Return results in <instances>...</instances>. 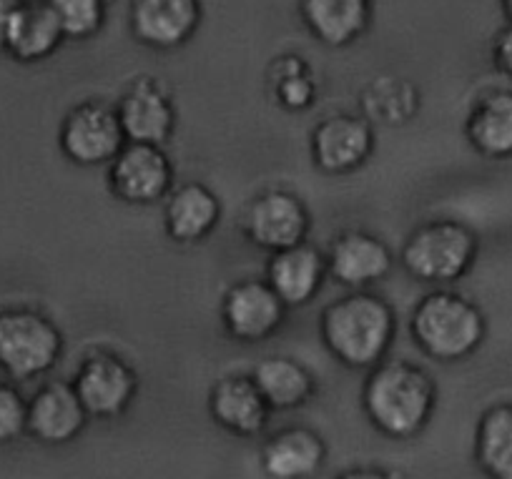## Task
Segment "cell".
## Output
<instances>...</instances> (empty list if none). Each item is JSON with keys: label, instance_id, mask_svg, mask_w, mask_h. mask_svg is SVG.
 Segmentation results:
<instances>
[{"label": "cell", "instance_id": "27", "mask_svg": "<svg viewBox=\"0 0 512 479\" xmlns=\"http://www.w3.org/2000/svg\"><path fill=\"white\" fill-rule=\"evenodd\" d=\"M274 71H277L274 93H277L279 103L284 108L304 111V108L312 106L314 96H317V86H314L302 58H282V61H277Z\"/></svg>", "mask_w": 512, "mask_h": 479}, {"label": "cell", "instance_id": "31", "mask_svg": "<svg viewBox=\"0 0 512 479\" xmlns=\"http://www.w3.org/2000/svg\"><path fill=\"white\" fill-rule=\"evenodd\" d=\"M502 8H505V16L512 21V0H502Z\"/></svg>", "mask_w": 512, "mask_h": 479}, {"label": "cell", "instance_id": "2", "mask_svg": "<svg viewBox=\"0 0 512 479\" xmlns=\"http://www.w3.org/2000/svg\"><path fill=\"white\" fill-rule=\"evenodd\" d=\"M395 311L379 296L349 294L322 314V339L337 362L349 369L374 367L395 339Z\"/></svg>", "mask_w": 512, "mask_h": 479}, {"label": "cell", "instance_id": "26", "mask_svg": "<svg viewBox=\"0 0 512 479\" xmlns=\"http://www.w3.org/2000/svg\"><path fill=\"white\" fill-rule=\"evenodd\" d=\"M51 11L56 13L66 38H91L101 31L106 21L108 0H46Z\"/></svg>", "mask_w": 512, "mask_h": 479}, {"label": "cell", "instance_id": "29", "mask_svg": "<svg viewBox=\"0 0 512 479\" xmlns=\"http://www.w3.org/2000/svg\"><path fill=\"white\" fill-rule=\"evenodd\" d=\"M492 61H495L497 71L512 78V23L497 36L495 48H492Z\"/></svg>", "mask_w": 512, "mask_h": 479}, {"label": "cell", "instance_id": "4", "mask_svg": "<svg viewBox=\"0 0 512 479\" xmlns=\"http://www.w3.org/2000/svg\"><path fill=\"white\" fill-rule=\"evenodd\" d=\"M63 337L48 316L33 309L0 311V369L26 382L46 374L58 362Z\"/></svg>", "mask_w": 512, "mask_h": 479}, {"label": "cell", "instance_id": "15", "mask_svg": "<svg viewBox=\"0 0 512 479\" xmlns=\"http://www.w3.org/2000/svg\"><path fill=\"white\" fill-rule=\"evenodd\" d=\"M329 274L349 289H364L384 279L392 269V254L377 236L364 231H347L334 239L329 251Z\"/></svg>", "mask_w": 512, "mask_h": 479}, {"label": "cell", "instance_id": "13", "mask_svg": "<svg viewBox=\"0 0 512 479\" xmlns=\"http://www.w3.org/2000/svg\"><path fill=\"white\" fill-rule=\"evenodd\" d=\"M86 417L88 412L73 384H46L28 402V432L43 444L71 442L81 434Z\"/></svg>", "mask_w": 512, "mask_h": 479}, {"label": "cell", "instance_id": "21", "mask_svg": "<svg viewBox=\"0 0 512 479\" xmlns=\"http://www.w3.org/2000/svg\"><path fill=\"white\" fill-rule=\"evenodd\" d=\"M221 216L219 199L204 184H186L166 204V231L179 244H196L216 229Z\"/></svg>", "mask_w": 512, "mask_h": 479}, {"label": "cell", "instance_id": "12", "mask_svg": "<svg viewBox=\"0 0 512 479\" xmlns=\"http://www.w3.org/2000/svg\"><path fill=\"white\" fill-rule=\"evenodd\" d=\"M201 23L199 0H134L131 31L144 46L171 51L189 41Z\"/></svg>", "mask_w": 512, "mask_h": 479}, {"label": "cell", "instance_id": "9", "mask_svg": "<svg viewBox=\"0 0 512 479\" xmlns=\"http://www.w3.org/2000/svg\"><path fill=\"white\" fill-rule=\"evenodd\" d=\"M73 389L91 417L111 419L126 412L136 397L139 379L123 359L113 354H93L78 369Z\"/></svg>", "mask_w": 512, "mask_h": 479}, {"label": "cell", "instance_id": "8", "mask_svg": "<svg viewBox=\"0 0 512 479\" xmlns=\"http://www.w3.org/2000/svg\"><path fill=\"white\" fill-rule=\"evenodd\" d=\"M284 304L269 281H239L231 286L221 304L224 327L236 342H262L284 322Z\"/></svg>", "mask_w": 512, "mask_h": 479}, {"label": "cell", "instance_id": "24", "mask_svg": "<svg viewBox=\"0 0 512 479\" xmlns=\"http://www.w3.org/2000/svg\"><path fill=\"white\" fill-rule=\"evenodd\" d=\"M477 464L495 479H512V402L495 404L475 432Z\"/></svg>", "mask_w": 512, "mask_h": 479}, {"label": "cell", "instance_id": "30", "mask_svg": "<svg viewBox=\"0 0 512 479\" xmlns=\"http://www.w3.org/2000/svg\"><path fill=\"white\" fill-rule=\"evenodd\" d=\"M21 3L23 0H0V48H3V51H6L8 33H11L13 18H16Z\"/></svg>", "mask_w": 512, "mask_h": 479}, {"label": "cell", "instance_id": "19", "mask_svg": "<svg viewBox=\"0 0 512 479\" xmlns=\"http://www.w3.org/2000/svg\"><path fill=\"white\" fill-rule=\"evenodd\" d=\"M66 38L56 13L48 3H26L23 0L13 18L11 33H8L6 51L16 61L38 63L58 51L61 41Z\"/></svg>", "mask_w": 512, "mask_h": 479}, {"label": "cell", "instance_id": "28", "mask_svg": "<svg viewBox=\"0 0 512 479\" xmlns=\"http://www.w3.org/2000/svg\"><path fill=\"white\" fill-rule=\"evenodd\" d=\"M23 432H28V402L18 389L0 384V444L13 442Z\"/></svg>", "mask_w": 512, "mask_h": 479}, {"label": "cell", "instance_id": "22", "mask_svg": "<svg viewBox=\"0 0 512 479\" xmlns=\"http://www.w3.org/2000/svg\"><path fill=\"white\" fill-rule=\"evenodd\" d=\"M467 138L472 148L487 158L512 156V93L495 91L477 101L467 118Z\"/></svg>", "mask_w": 512, "mask_h": 479}, {"label": "cell", "instance_id": "14", "mask_svg": "<svg viewBox=\"0 0 512 479\" xmlns=\"http://www.w3.org/2000/svg\"><path fill=\"white\" fill-rule=\"evenodd\" d=\"M118 121L128 141L161 146L176 128V111L154 81H139L118 103Z\"/></svg>", "mask_w": 512, "mask_h": 479}, {"label": "cell", "instance_id": "10", "mask_svg": "<svg viewBox=\"0 0 512 479\" xmlns=\"http://www.w3.org/2000/svg\"><path fill=\"white\" fill-rule=\"evenodd\" d=\"M372 148V126L352 113L324 118L312 133L314 164L327 174H349L359 169L372 156Z\"/></svg>", "mask_w": 512, "mask_h": 479}, {"label": "cell", "instance_id": "1", "mask_svg": "<svg viewBox=\"0 0 512 479\" xmlns=\"http://www.w3.org/2000/svg\"><path fill=\"white\" fill-rule=\"evenodd\" d=\"M437 404V389L430 374L417 364H374L362 392V407L369 422L392 439H410L425 429Z\"/></svg>", "mask_w": 512, "mask_h": 479}, {"label": "cell", "instance_id": "3", "mask_svg": "<svg viewBox=\"0 0 512 479\" xmlns=\"http://www.w3.org/2000/svg\"><path fill=\"white\" fill-rule=\"evenodd\" d=\"M412 337L430 359L460 362L485 339V316L465 296L435 291L417 304L412 314Z\"/></svg>", "mask_w": 512, "mask_h": 479}, {"label": "cell", "instance_id": "23", "mask_svg": "<svg viewBox=\"0 0 512 479\" xmlns=\"http://www.w3.org/2000/svg\"><path fill=\"white\" fill-rule=\"evenodd\" d=\"M267 399L269 409H297L312 399L314 394V377L287 357H269L259 362L251 377Z\"/></svg>", "mask_w": 512, "mask_h": 479}, {"label": "cell", "instance_id": "16", "mask_svg": "<svg viewBox=\"0 0 512 479\" xmlns=\"http://www.w3.org/2000/svg\"><path fill=\"white\" fill-rule=\"evenodd\" d=\"M324 256L309 244H294L274 251L267 269V281L287 306H304L322 289Z\"/></svg>", "mask_w": 512, "mask_h": 479}, {"label": "cell", "instance_id": "20", "mask_svg": "<svg viewBox=\"0 0 512 479\" xmlns=\"http://www.w3.org/2000/svg\"><path fill=\"white\" fill-rule=\"evenodd\" d=\"M324 454L327 449L317 432L292 427L269 439L262 452V464L264 472L274 479H304L322 467Z\"/></svg>", "mask_w": 512, "mask_h": 479}, {"label": "cell", "instance_id": "18", "mask_svg": "<svg viewBox=\"0 0 512 479\" xmlns=\"http://www.w3.org/2000/svg\"><path fill=\"white\" fill-rule=\"evenodd\" d=\"M372 18V0H302V21L317 41L342 48L357 41Z\"/></svg>", "mask_w": 512, "mask_h": 479}, {"label": "cell", "instance_id": "17", "mask_svg": "<svg viewBox=\"0 0 512 479\" xmlns=\"http://www.w3.org/2000/svg\"><path fill=\"white\" fill-rule=\"evenodd\" d=\"M211 417L239 437H254L269 419V404L251 377H226L209 397Z\"/></svg>", "mask_w": 512, "mask_h": 479}, {"label": "cell", "instance_id": "6", "mask_svg": "<svg viewBox=\"0 0 512 479\" xmlns=\"http://www.w3.org/2000/svg\"><path fill=\"white\" fill-rule=\"evenodd\" d=\"M61 151L78 166L111 164L126 146L118 113L103 103L86 101L73 108L61 126Z\"/></svg>", "mask_w": 512, "mask_h": 479}, {"label": "cell", "instance_id": "7", "mask_svg": "<svg viewBox=\"0 0 512 479\" xmlns=\"http://www.w3.org/2000/svg\"><path fill=\"white\" fill-rule=\"evenodd\" d=\"M113 194L126 204L149 206L164 199L174 184V169L161 146L128 143L111 161L108 171Z\"/></svg>", "mask_w": 512, "mask_h": 479}, {"label": "cell", "instance_id": "11", "mask_svg": "<svg viewBox=\"0 0 512 479\" xmlns=\"http://www.w3.org/2000/svg\"><path fill=\"white\" fill-rule=\"evenodd\" d=\"M309 231V214L302 201L289 191H267L246 214V234L256 246L282 251L302 244Z\"/></svg>", "mask_w": 512, "mask_h": 479}, {"label": "cell", "instance_id": "25", "mask_svg": "<svg viewBox=\"0 0 512 479\" xmlns=\"http://www.w3.org/2000/svg\"><path fill=\"white\" fill-rule=\"evenodd\" d=\"M362 108L372 121L384 123V126H402L420 108V96L402 78L384 76L364 88Z\"/></svg>", "mask_w": 512, "mask_h": 479}, {"label": "cell", "instance_id": "5", "mask_svg": "<svg viewBox=\"0 0 512 479\" xmlns=\"http://www.w3.org/2000/svg\"><path fill=\"white\" fill-rule=\"evenodd\" d=\"M477 236L457 221H430L407 239L402 264L415 279L447 284L472 269Z\"/></svg>", "mask_w": 512, "mask_h": 479}]
</instances>
